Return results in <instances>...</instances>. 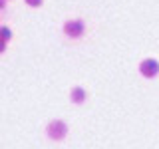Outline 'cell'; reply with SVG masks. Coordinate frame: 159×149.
Wrapping results in <instances>:
<instances>
[{
    "instance_id": "1",
    "label": "cell",
    "mask_w": 159,
    "mask_h": 149,
    "mask_svg": "<svg viewBox=\"0 0 159 149\" xmlns=\"http://www.w3.org/2000/svg\"><path fill=\"white\" fill-rule=\"evenodd\" d=\"M157 70H159V66H157L155 62H153V60H147V62L141 64V72H143L145 76H153Z\"/></svg>"
},
{
    "instance_id": "2",
    "label": "cell",
    "mask_w": 159,
    "mask_h": 149,
    "mask_svg": "<svg viewBox=\"0 0 159 149\" xmlns=\"http://www.w3.org/2000/svg\"><path fill=\"white\" fill-rule=\"evenodd\" d=\"M82 24L80 22H68L66 24V32L70 34V36H80V34H82Z\"/></svg>"
},
{
    "instance_id": "3",
    "label": "cell",
    "mask_w": 159,
    "mask_h": 149,
    "mask_svg": "<svg viewBox=\"0 0 159 149\" xmlns=\"http://www.w3.org/2000/svg\"><path fill=\"white\" fill-rule=\"evenodd\" d=\"M83 100V92L82 89H76V92H74V101H82Z\"/></svg>"
},
{
    "instance_id": "4",
    "label": "cell",
    "mask_w": 159,
    "mask_h": 149,
    "mask_svg": "<svg viewBox=\"0 0 159 149\" xmlns=\"http://www.w3.org/2000/svg\"><path fill=\"white\" fill-rule=\"evenodd\" d=\"M26 2H28V4H34V6H38L40 0H26Z\"/></svg>"
}]
</instances>
